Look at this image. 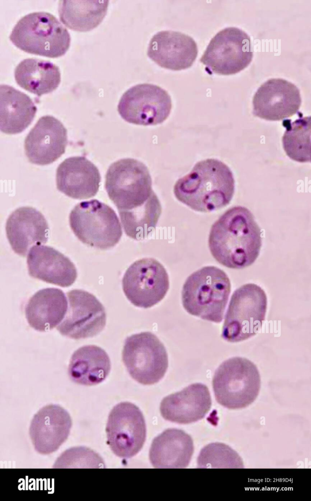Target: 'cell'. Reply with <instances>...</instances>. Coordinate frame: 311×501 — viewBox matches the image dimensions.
Here are the masks:
<instances>
[{"label": "cell", "instance_id": "obj_1", "mask_svg": "<svg viewBox=\"0 0 311 501\" xmlns=\"http://www.w3.org/2000/svg\"><path fill=\"white\" fill-rule=\"evenodd\" d=\"M261 246L260 228L245 207L228 209L211 226L210 251L218 262L228 268L241 269L252 265Z\"/></svg>", "mask_w": 311, "mask_h": 501}, {"label": "cell", "instance_id": "obj_2", "mask_svg": "<svg viewBox=\"0 0 311 501\" xmlns=\"http://www.w3.org/2000/svg\"><path fill=\"white\" fill-rule=\"evenodd\" d=\"M235 182L230 168L214 159L200 161L191 171L175 183L176 199L191 209L207 212L229 204L234 193Z\"/></svg>", "mask_w": 311, "mask_h": 501}, {"label": "cell", "instance_id": "obj_3", "mask_svg": "<svg viewBox=\"0 0 311 501\" xmlns=\"http://www.w3.org/2000/svg\"><path fill=\"white\" fill-rule=\"evenodd\" d=\"M231 290L226 273L213 266L194 272L186 279L182 291L185 309L203 319L221 322Z\"/></svg>", "mask_w": 311, "mask_h": 501}, {"label": "cell", "instance_id": "obj_4", "mask_svg": "<svg viewBox=\"0 0 311 501\" xmlns=\"http://www.w3.org/2000/svg\"><path fill=\"white\" fill-rule=\"evenodd\" d=\"M9 38L26 52L49 58L63 55L71 41L67 29L56 17L45 12H33L22 17Z\"/></svg>", "mask_w": 311, "mask_h": 501}, {"label": "cell", "instance_id": "obj_5", "mask_svg": "<svg viewBox=\"0 0 311 501\" xmlns=\"http://www.w3.org/2000/svg\"><path fill=\"white\" fill-rule=\"evenodd\" d=\"M261 386L260 373L250 360L235 357L223 362L212 379L217 402L229 409L248 407L257 397Z\"/></svg>", "mask_w": 311, "mask_h": 501}, {"label": "cell", "instance_id": "obj_6", "mask_svg": "<svg viewBox=\"0 0 311 501\" xmlns=\"http://www.w3.org/2000/svg\"><path fill=\"white\" fill-rule=\"evenodd\" d=\"M105 188L118 211L140 207L155 194L147 167L131 158L122 159L110 165L105 175Z\"/></svg>", "mask_w": 311, "mask_h": 501}, {"label": "cell", "instance_id": "obj_7", "mask_svg": "<svg viewBox=\"0 0 311 501\" xmlns=\"http://www.w3.org/2000/svg\"><path fill=\"white\" fill-rule=\"evenodd\" d=\"M69 224L79 240L99 249L115 246L123 234L115 211L96 199L82 202L75 205L69 215Z\"/></svg>", "mask_w": 311, "mask_h": 501}, {"label": "cell", "instance_id": "obj_8", "mask_svg": "<svg viewBox=\"0 0 311 501\" xmlns=\"http://www.w3.org/2000/svg\"><path fill=\"white\" fill-rule=\"evenodd\" d=\"M267 297L259 286L248 283L233 293L227 311L222 337L236 342L256 335L265 320Z\"/></svg>", "mask_w": 311, "mask_h": 501}, {"label": "cell", "instance_id": "obj_9", "mask_svg": "<svg viewBox=\"0 0 311 501\" xmlns=\"http://www.w3.org/2000/svg\"><path fill=\"white\" fill-rule=\"evenodd\" d=\"M122 360L131 377L144 385L159 382L168 365L165 346L149 332L133 334L125 339Z\"/></svg>", "mask_w": 311, "mask_h": 501}, {"label": "cell", "instance_id": "obj_10", "mask_svg": "<svg viewBox=\"0 0 311 501\" xmlns=\"http://www.w3.org/2000/svg\"><path fill=\"white\" fill-rule=\"evenodd\" d=\"M252 57L249 36L238 28L229 27L211 40L200 61L208 73L228 75L247 68Z\"/></svg>", "mask_w": 311, "mask_h": 501}, {"label": "cell", "instance_id": "obj_11", "mask_svg": "<svg viewBox=\"0 0 311 501\" xmlns=\"http://www.w3.org/2000/svg\"><path fill=\"white\" fill-rule=\"evenodd\" d=\"M124 294L135 306L148 308L161 301L169 287V277L163 265L153 258L136 261L122 279Z\"/></svg>", "mask_w": 311, "mask_h": 501}, {"label": "cell", "instance_id": "obj_12", "mask_svg": "<svg viewBox=\"0 0 311 501\" xmlns=\"http://www.w3.org/2000/svg\"><path fill=\"white\" fill-rule=\"evenodd\" d=\"M171 108V97L166 90L156 85L144 83L133 86L124 92L118 111L129 123L149 126L165 121Z\"/></svg>", "mask_w": 311, "mask_h": 501}, {"label": "cell", "instance_id": "obj_13", "mask_svg": "<svg viewBox=\"0 0 311 501\" xmlns=\"http://www.w3.org/2000/svg\"><path fill=\"white\" fill-rule=\"evenodd\" d=\"M107 443L113 453L129 458L142 448L146 438V425L140 410L134 404L121 402L109 413L106 427Z\"/></svg>", "mask_w": 311, "mask_h": 501}, {"label": "cell", "instance_id": "obj_14", "mask_svg": "<svg viewBox=\"0 0 311 501\" xmlns=\"http://www.w3.org/2000/svg\"><path fill=\"white\" fill-rule=\"evenodd\" d=\"M69 307L57 330L63 336L75 340L93 337L106 324L105 309L92 294L75 289L67 293Z\"/></svg>", "mask_w": 311, "mask_h": 501}, {"label": "cell", "instance_id": "obj_15", "mask_svg": "<svg viewBox=\"0 0 311 501\" xmlns=\"http://www.w3.org/2000/svg\"><path fill=\"white\" fill-rule=\"evenodd\" d=\"M253 114L269 121H279L298 112L301 104L299 89L283 79L272 78L263 83L255 92Z\"/></svg>", "mask_w": 311, "mask_h": 501}, {"label": "cell", "instance_id": "obj_16", "mask_svg": "<svg viewBox=\"0 0 311 501\" xmlns=\"http://www.w3.org/2000/svg\"><path fill=\"white\" fill-rule=\"evenodd\" d=\"M67 143V130L62 123L45 115L39 119L26 136L25 153L32 163L47 165L64 153Z\"/></svg>", "mask_w": 311, "mask_h": 501}, {"label": "cell", "instance_id": "obj_17", "mask_svg": "<svg viewBox=\"0 0 311 501\" xmlns=\"http://www.w3.org/2000/svg\"><path fill=\"white\" fill-rule=\"evenodd\" d=\"M148 56L159 66L180 70L190 68L198 55V47L191 37L172 30L157 32L151 39Z\"/></svg>", "mask_w": 311, "mask_h": 501}, {"label": "cell", "instance_id": "obj_18", "mask_svg": "<svg viewBox=\"0 0 311 501\" xmlns=\"http://www.w3.org/2000/svg\"><path fill=\"white\" fill-rule=\"evenodd\" d=\"M72 426L68 412L58 405H48L34 416L29 435L35 449L48 455L57 451L67 439Z\"/></svg>", "mask_w": 311, "mask_h": 501}, {"label": "cell", "instance_id": "obj_19", "mask_svg": "<svg viewBox=\"0 0 311 501\" xmlns=\"http://www.w3.org/2000/svg\"><path fill=\"white\" fill-rule=\"evenodd\" d=\"M211 406L208 387L201 383H194L164 398L160 410L166 420L185 424L203 419Z\"/></svg>", "mask_w": 311, "mask_h": 501}, {"label": "cell", "instance_id": "obj_20", "mask_svg": "<svg viewBox=\"0 0 311 501\" xmlns=\"http://www.w3.org/2000/svg\"><path fill=\"white\" fill-rule=\"evenodd\" d=\"M101 179L98 168L83 156L65 159L56 171L57 189L75 199H86L95 196L99 190Z\"/></svg>", "mask_w": 311, "mask_h": 501}, {"label": "cell", "instance_id": "obj_21", "mask_svg": "<svg viewBox=\"0 0 311 501\" xmlns=\"http://www.w3.org/2000/svg\"><path fill=\"white\" fill-rule=\"evenodd\" d=\"M5 229L13 250L21 256H25L32 246L44 244L48 240L47 222L32 207H21L13 211L6 221Z\"/></svg>", "mask_w": 311, "mask_h": 501}, {"label": "cell", "instance_id": "obj_22", "mask_svg": "<svg viewBox=\"0 0 311 501\" xmlns=\"http://www.w3.org/2000/svg\"><path fill=\"white\" fill-rule=\"evenodd\" d=\"M27 263L29 275L47 283L67 287L77 277L76 268L66 256L55 249L36 245L29 250Z\"/></svg>", "mask_w": 311, "mask_h": 501}, {"label": "cell", "instance_id": "obj_23", "mask_svg": "<svg viewBox=\"0 0 311 501\" xmlns=\"http://www.w3.org/2000/svg\"><path fill=\"white\" fill-rule=\"evenodd\" d=\"M193 452L191 436L182 430L172 428L153 439L149 456L156 468H184L188 465Z\"/></svg>", "mask_w": 311, "mask_h": 501}, {"label": "cell", "instance_id": "obj_24", "mask_svg": "<svg viewBox=\"0 0 311 501\" xmlns=\"http://www.w3.org/2000/svg\"><path fill=\"white\" fill-rule=\"evenodd\" d=\"M64 293L55 288L41 289L28 300L25 308L29 325L40 332L49 331L63 319L67 310Z\"/></svg>", "mask_w": 311, "mask_h": 501}, {"label": "cell", "instance_id": "obj_25", "mask_svg": "<svg viewBox=\"0 0 311 501\" xmlns=\"http://www.w3.org/2000/svg\"><path fill=\"white\" fill-rule=\"evenodd\" d=\"M37 107L25 93L12 86L0 87V129L7 134H19L33 120Z\"/></svg>", "mask_w": 311, "mask_h": 501}, {"label": "cell", "instance_id": "obj_26", "mask_svg": "<svg viewBox=\"0 0 311 501\" xmlns=\"http://www.w3.org/2000/svg\"><path fill=\"white\" fill-rule=\"evenodd\" d=\"M111 369L106 352L94 345L82 346L71 356L68 375L74 382L83 386H94L103 382Z\"/></svg>", "mask_w": 311, "mask_h": 501}, {"label": "cell", "instance_id": "obj_27", "mask_svg": "<svg viewBox=\"0 0 311 501\" xmlns=\"http://www.w3.org/2000/svg\"><path fill=\"white\" fill-rule=\"evenodd\" d=\"M15 80L21 88L41 96L56 90L61 82V72L53 63L37 58L21 61L14 71Z\"/></svg>", "mask_w": 311, "mask_h": 501}, {"label": "cell", "instance_id": "obj_28", "mask_svg": "<svg viewBox=\"0 0 311 501\" xmlns=\"http://www.w3.org/2000/svg\"><path fill=\"white\" fill-rule=\"evenodd\" d=\"M109 1L69 0L60 1L61 21L69 28L85 32L96 27L106 14Z\"/></svg>", "mask_w": 311, "mask_h": 501}, {"label": "cell", "instance_id": "obj_29", "mask_svg": "<svg viewBox=\"0 0 311 501\" xmlns=\"http://www.w3.org/2000/svg\"><path fill=\"white\" fill-rule=\"evenodd\" d=\"M118 212L125 233L133 239L141 240L155 229L161 214L162 206L155 194L140 207Z\"/></svg>", "mask_w": 311, "mask_h": 501}, {"label": "cell", "instance_id": "obj_30", "mask_svg": "<svg viewBox=\"0 0 311 501\" xmlns=\"http://www.w3.org/2000/svg\"><path fill=\"white\" fill-rule=\"evenodd\" d=\"M299 118L292 122L284 120L286 130L282 137L283 148L291 159L299 162H311V116Z\"/></svg>", "mask_w": 311, "mask_h": 501}, {"label": "cell", "instance_id": "obj_31", "mask_svg": "<svg viewBox=\"0 0 311 501\" xmlns=\"http://www.w3.org/2000/svg\"><path fill=\"white\" fill-rule=\"evenodd\" d=\"M198 468H243L241 457L228 446L213 443L204 447L197 459Z\"/></svg>", "mask_w": 311, "mask_h": 501}]
</instances>
